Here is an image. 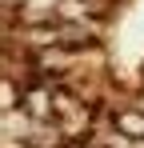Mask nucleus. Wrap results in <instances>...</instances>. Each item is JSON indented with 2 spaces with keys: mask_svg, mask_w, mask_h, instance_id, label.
Listing matches in <instances>:
<instances>
[{
  "mask_svg": "<svg viewBox=\"0 0 144 148\" xmlns=\"http://www.w3.org/2000/svg\"><path fill=\"white\" fill-rule=\"evenodd\" d=\"M112 124L120 132H128L132 140H140L144 136V108H120V112H112Z\"/></svg>",
  "mask_w": 144,
  "mask_h": 148,
  "instance_id": "f257e3e1",
  "label": "nucleus"
},
{
  "mask_svg": "<svg viewBox=\"0 0 144 148\" xmlns=\"http://www.w3.org/2000/svg\"><path fill=\"white\" fill-rule=\"evenodd\" d=\"M16 100H24V96H16V84L12 80H4V108H16Z\"/></svg>",
  "mask_w": 144,
  "mask_h": 148,
  "instance_id": "f03ea898",
  "label": "nucleus"
},
{
  "mask_svg": "<svg viewBox=\"0 0 144 148\" xmlns=\"http://www.w3.org/2000/svg\"><path fill=\"white\" fill-rule=\"evenodd\" d=\"M132 148H144V136H140V140H136V144H132Z\"/></svg>",
  "mask_w": 144,
  "mask_h": 148,
  "instance_id": "7ed1b4c3",
  "label": "nucleus"
}]
</instances>
